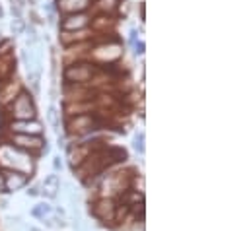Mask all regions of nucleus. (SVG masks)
Wrapping results in <instances>:
<instances>
[{
	"label": "nucleus",
	"mask_w": 251,
	"mask_h": 231,
	"mask_svg": "<svg viewBox=\"0 0 251 231\" xmlns=\"http://www.w3.org/2000/svg\"><path fill=\"white\" fill-rule=\"evenodd\" d=\"M12 113L20 120H33L35 118V107L27 93H20L12 105Z\"/></svg>",
	"instance_id": "1"
},
{
	"label": "nucleus",
	"mask_w": 251,
	"mask_h": 231,
	"mask_svg": "<svg viewBox=\"0 0 251 231\" xmlns=\"http://www.w3.org/2000/svg\"><path fill=\"white\" fill-rule=\"evenodd\" d=\"M94 66L92 64H72L64 70V78L68 82H74V84H82V82H88L92 76H94Z\"/></svg>",
	"instance_id": "2"
},
{
	"label": "nucleus",
	"mask_w": 251,
	"mask_h": 231,
	"mask_svg": "<svg viewBox=\"0 0 251 231\" xmlns=\"http://www.w3.org/2000/svg\"><path fill=\"white\" fill-rule=\"evenodd\" d=\"M12 130L14 132H20V134H27V136H37L41 134L43 126L35 120H18V122H12Z\"/></svg>",
	"instance_id": "3"
},
{
	"label": "nucleus",
	"mask_w": 251,
	"mask_h": 231,
	"mask_svg": "<svg viewBox=\"0 0 251 231\" xmlns=\"http://www.w3.org/2000/svg\"><path fill=\"white\" fill-rule=\"evenodd\" d=\"M25 181H27L25 173H18V171H6V173H4V188L14 192V190L22 188V186L25 185Z\"/></svg>",
	"instance_id": "4"
},
{
	"label": "nucleus",
	"mask_w": 251,
	"mask_h": 231,
	"mask_svg": "<svg viewBox=\"0 0 251 231\" xmlns=\"http://www.w3.org/2000/svg\"><path fill=\"white\" fill-rule=\"evenodd\" d=\"M14 144L20 146V148H27V150H39L45 142H43V138H39V136L18 134V136H14Z\"/></svg>",
	"instance_id": "5"
},
{
	"label": "nucleus",
	"mask_w": 251,
	"mask_h": 231,
	"mask_svg": "<svg viewBox=\"0 0 251 231\" xmlns=\"http://www.w3.org/2000/svg\"><path fill=\"white\" fill-rule=\"evenodd\" d=\"M88 22H90V18H88L86 14H72V16H68V18H64L61 27L66 29V31H68V29H82V27L88 25Z\"/></svg>",
	"instance_id": "6"
},
{
	"label": "nucleus",
	"mask_w": 251,
	"mask_h": 231,
	"mask_svg": "<svg viewBox=\"0 0 251 231\" xmlns=\"http://www.w3.org/2000/svg\"><path fill=\"white\" fill-rule=\"evenodd\" d=\"M94 124H96L94 116L82 115V116H78L76 120H72L68 126H70L72 132H88V130H94Z\"/></svg>",
	"instance_id": "7"
},
{
	"label": "nucleus",
	"mask_w": 251,
	"mask_h": 231,
	"mask_svg": "<svg viewBox=\"0 0 251 231\" xmlns=\"http://www.w3.org/2000/svg\"><path fill=\"white\" fill-rule=\"evenodd\" d=\"M59 186H61L59 177H57V175H49V177L43 181V194H45L47 198H55V196L59 194Z\"/></svg>",
	"instance_id": "8"
},
{
	"label": "nucleus",
	"mask_w": 251,
	"mask_h": 231,
	"mask_svg": "<svg viewBox=\"0 0 251 231\" xmlns=\"http://www.w3.org/2000/svg\"><path fill=\"white\" fill-rule=\"evenodd\" d=\"M90 6V0H59V8L64 12H80Z\"/></svg>",
	"instance_id": "9"
},
{
	"label": "nucleus",
	"mask_w": 251,
	"mask_h": 231,
	"mask_svg": "<svg viewBox=\"0 0 251 231\" xmlns=\"http://www.w3.org/2000/svg\"><path fill=\"white\" fill-rule=\"evenodd\" d=\"M35 218H41V220H45L47 216H51L53 214V208L49 206V204H39V206H35L33 208V212H31Z\"/></svg>",
	"instance_id": "10"
},
{
	"label": "nucleus",
	"mask_w": 251,
	"mask_h": 231,
	"mask_svg": "<svg viewBox=\"0 0 251 231\" xmlns=\"http://www.w3.org/2000/svg\"><path fill=\"white\" fill-rule=\"evenodd\" d=\"M47 118H49L51 126H53L55 130H59V126H61V118H59V113H57V109H55L53 105L49 107V113H47Z\"/></svg>",
	"instance_id": "11"
},
{
	"label": "nucleus",
	"mask_w": 251,
	"mask_h": 231,
	"mask_svg": "<svg viewBox=\"0 0 251 231\" xmlns=\"http://www.w3.org/2000/svg\"><path fill=\"white\" fill-rule=\"evenodd\" d=\"M24 29H25V22L22 18H14L12 20V31H14V35H22Z\"/></svg>",
	"instance_id": "12"
},
{
	"label": "nucleus",
	"mask_w": 251,
	"mask_h": 231,
	"mask_svg": "<svg viewBox=\"0 0 251 231\" xmlns=\"http://www.w3.org/2000/svg\"><path fill=\"white\" fill-rule=\"evenodd\" d=\"M134 148H136L140 154H144V134H142V132L134 138Z\"/></svg>",
	"instance_id": "13"
},
{
	"label": "nucleus",
	"mask_w": 251,
	"mask_h": 231,
	"mask_svg": "<svg viewBox=\"0 0 251 231\" xmlns=\"http://www.w3.org/2000/svg\"><path fill=\"white\" fill-rule=\"evenodd\" d=\"M117 0H100V8L101 10H113Z\"/></svg>",
	"instance_id": "14"
},
{
	"label": "nucleus",
	"mask_w": 251,
	"mask_h": 231,
	"mask_svg": "<svg viewBox=\"0 0 251 231\" xmlns=\"http://www.w3.org/2000/svg\"><path fill=\"white\" fill-rule=\"evenodd\" d=\"M86 37H88V33H86V31H80V33H78L74 39H86ZM63 43H66V45H68V43H72V39H70L66 33L63 35Z\"/></svg>",
	"instance_id": "15"
},
{
	"label": "nucleus",
	"mask_w": 251,
	"mask_h": 231,
	"mask_svg": "<svg viewBox=\"0 0 251 231\" xmlns=\"http://www.w3.org/2000/svg\"><path fill=\"white\" fill-rule=\"evenodd\" d=\"M144 53V43L140 41V43H136V55H142Z\"/></svg>",
	"instance_id": "16"
},
{
	"label": "nucleus",
	"mask_w": 251,
	"mask_h": 231,
	"mask_svg": "<svg viewBox=\"0 0 251 231\" xmlns=\"http://www.w3.org/2000/svg\"><path fill=\"white\" fill-rule=\"evenodd\" d=\"M53 167H55L57 171H59V169L63 167V163H61V158H55V162H53Z\"/></svg>",
	"instance_id": "17"
},
{
	"label": "nucleus",
	"mask_w": 251,
	"mask_h": 231,
	"mask_svg": "<svg viewBox=\"0 0 251 231\" xmlns=\"http://www.w3.org/2000/svg\"><path fill=\"white\" fill-rule=\"evenodd\" d=\"M27 194H29V196H37L39 190H37V188H31V190H27Z\"/></svg>",
	"instance_id": "18"
},
{
	"label": "nucleus",
	"mask_w": 251,
	"mask_h": 231,
	"mask_svg": "<svg viewBox=\"0 0 251 231\" xmlns=\"http://www.w3.org/2000/svg\"><path fill=\"white\" fill-rule=\"evenodd\" d=\"M2 188H4V177L0 175V190H2Z\"/></svg>",
	"instance_id": "19"
}]
</instances>
